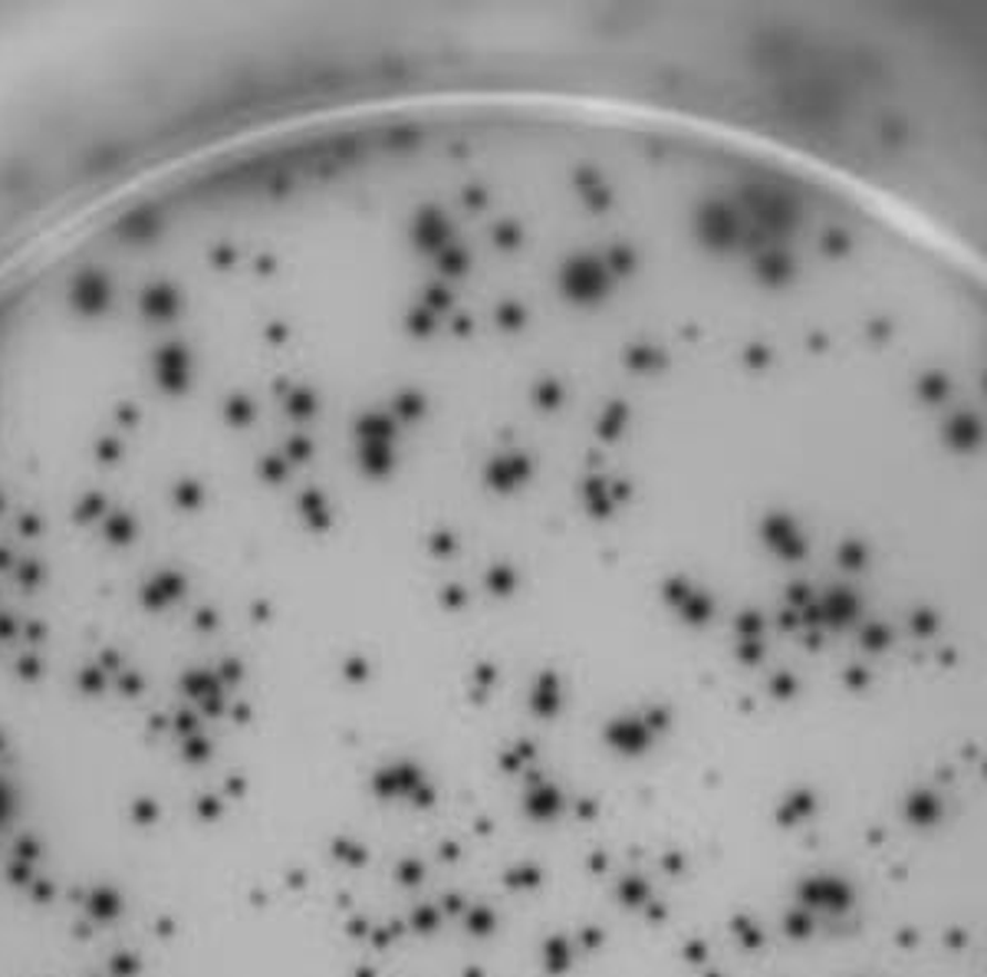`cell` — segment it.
Masks as SVG:
<instances>
[{
    "label": "cell",
    "mask_w": 987,
    "mask_h": 977,
    "mask_svg": "<svg viewBox=\"0 0 987 977\" xmlns=\"http://www.w3.org/2000/svg\"><path fill=\"white\" fill-rule=\"evenodd\" d=\"M13 807H17V797H13V790L0 780V823L13 813Z\"/></svg>",
    "instance_id": "1"
}]
</instances>
